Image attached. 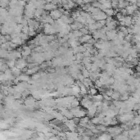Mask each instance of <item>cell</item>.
<instances>
[{
  "label": "cell",
  "instance_id": "f1b7e54d",
  "mask_svg": "<svg viewBox=\"0 0 140 140\" xmlns=\"http://www.w3.org/2000/svg\"><path fill=\"white\" fill-rule=\"evenodd\" d=\"M80 31L83 33V34H89V29L88 28H86V27H82V28H80Z\"/></svg>",
  "mask_w": 140,
  "mask_h": 140
},
{
  "label": "cell",
  "instance_id": "d4e9b609",
  "mask_svg": "<svg viewBox=\"0 0 140 140\" xmlns=\"http://www.w3.org/2000/svg\"><path fill=\"white\" fill-rule=\"evenodd\" d=\"M93 100H95V101H102L103 99V96L102 94H97H97L93 96Z\"/></svg>",
  "mask_w": 140,
  "mask_h": 140
},
{
  "label": "cell",
  "instance_id": "5bb4252c",
  "mask_svg": "<svg viewBox=\"0 0 140 140\" xmlns=\"http://www.w3.org/2000/svg\"><path fill=\"white\" fill-rule=\"evenodd\" d=\"M92 38V35L91 34H83V35L81 36V37H80V40H79V42H80V43H86V42H88V40Z\"/></svg>",
  "mask_w": 140,
  "mask_h": 140
},
{
  "label": "cell",
  "instance_id": "1f68e13d",
  "mask_svg": "<svg viewBox=\"0 0 140 140\" xmlns=\"http://www.w3.org/2000/svg\"><path fill=\"white\" fill-rule=\"evenodd\" d=\"M40 77V75L39 74H33V76H32V79H34V80H37V79H39Z\"/></svg>",
  "mask_w": 140,
  "mask_h": 140
},
{
  "label": "cell",
  "instance_id": "d6986e66",
  "mask_svg": "<svg viewBox=\"0 0 140 140\" xmlns=\"http://www.w3.org/2000/svg\"><path fill=\"white\" fill-rule=\"evenodd\" d=\"M39 67L38 66H34V67H32V68H28L27 69V70H26V73H27L28 75H33L34 74L35 72H37L38 70H39Z\"/></svg>",
  "mask_w": 140,
  "mask_h": 140
},
{
  "label": "cell",
  "instance_id": "ac0fdd59",
  "mask_svg": "<svg viewBox=\"0 0 140 140\" xmlns=\"http://www.w3.org/2000/svg\"><path fill=\"white\" fill-rule=\"evenodd\" d=\"M8 55V51L7 49L1 48L0 49V58H7Z\"/></svg>",
  "mask_w": 140,
  "mask_h": 140
},
{
  "label": "cell",
  "instance_id": "8992f818",
  "mask_svg": "<svg viewBox=\"0 0 140 140\" xmlns=\"http://www.w3.org/2000/svg\"><path fill=\"white\" fill-rule=\"evenodd\" d=\"M87 110H88V116L89 118H93L95 116L96 113H97V107L94 106L93 103V105L91 107H89Z\"/></svg>",
  "mask_w": 140,
  "mask_h": 140
},
{
  "label": "cell",
  "instance_id": "9a60e30c",
  "mask_svg": "<svg viewBox=\"0 0 140 140\" xmlns=\"http://www.w3.org/2000/svg\"><path fill=\"white\" fill-rule=\"evenodd\" d=\"M17 79L19 80V81L28 82L30 80V76L26 75H20L17 76Z\"/></svg>",
  "mask_w": 140,
  "mask_h": 140
},
{
  "label": "cell",
  "instance_id": "7a4b0ae2",
  "mask_svg": "<svg viewBox=\"0 0 140 140\" xmlns=\"http://www.w3.org/2000/svg\"><path fill=\"white\" fill-rule=\"evenodd\" d=\"M81 106L84 107V108L88 109L89 107H91L92 105H93V102L89 99V97H88V96H85V97H84L83 98H82L81 100Z\"/></svg>",
  "mask_w": 140,
  "mask_h": 140
},
{
  "label": "cell",
  "instance_id": "d6a6232c",
  "mask_svg": "<svg viewBox=\"0 0 140 140\" xmlns=\"http://www.w3.org/2000/svg\"><path fill=\"white\" fill-rule=\"evenodd\" d=\"M0 47H1V45H0Z\"/></svg>",
  "mask_w": 140,
  "mask_h": 140
},
{
  "label": "cell",
  "instance_id": "603a6c76",
  "mask_svg": "<svg viewBox=\"0 0 140 140\" xmlns=\"http://www.w3.org/2000/svg\"><path fill=\"white\" fill-rule=\"evenodd\" d=\"M82 75H83V76L84 78H89V71L85 67H84V68H82Z\"/></svg>",
  "mask_w": 140,
  "mask_h": 140
},
{
  "label": "cell",
  "instance_id": "3957f363",
  "mask_svg": "<svg viewBox=\"0 0 140 140\" xmlns=\"http://www.w3.org/2000/svg\"><path fill=\"white\" fill-rule=\"evenodd\" d=\"M124 8H125V10H126V14L130 16V15H133L134 12H135L136 10H138L139 7H137V5H136L135 3H133V4H129L128 6H126Z\"/></svg>",
  "mask_w": 140,
  "mask_h": 140
},
{
  "label": "cell",
  "instance_id": "52a82bcc",
  "mask_svg": "<svg viewBox=\"0 0 140 140\" xmlns=\"http://www.w3.org/2000/svg\"><path fill=\"white\" fill-rule=\"evenodd\" d=\"M15 66H16L17 68H19L20 70H22V68H25L26 66V62L25 58H19L18 61L16 62V64H15Z\"/></svg>",
  "mask_w": 140,
  "mask_h": 140
},
{
  "label": "cell",
  "instance_id": "7402d4cb",
  "mask_svg": "<svg viewBox=\"0 0 140 140\" xmlns=\"http://www.w3.org/2000/svg\"><path fill=\"white\" fill-rule=\"evenodd\" d=\"M89 93L91 96H93V95H95V94H97V89H96V88L93 87V86H91V88H89Z\"/></svg>",
  "mask_w": 140,
  "mask_h": 140
},
{
  "label": "cell",
  "instance_id": "30bf717a",
  "mask_svg": "<svg viewBox=\"0 0 140 140\" xmlns=\"http://www.w3.org/2000/svg\"><path fill=\"white\" fill-rule=\"evenodd\" d=\"M46 3H47V2H46L45 0H36V1L34 3V4L35 8L43 9V7H44Z\"/></svg>",
  "mask_w": 140,
  "mask_h": 140
},
{
  "label": "cell",
  "instance_id": "277c9868",
  "mask_svg": "<svg viewBox=\"0 0 140 140\" xmlns=\"http://www.w3.org/2000/svg\"><path fill=\"white\" fill-rule=\"evenodd\" d=\"M62 15V13L59 11L58 8L54 9V10H53V11H50V13H49V16H50L54 21L60 18Z\"/></svg>",
  "mask_w": 140,
  "mask_h": 140
},
{
  "label": "cell",
  "instance_id": "44dd1931",
  "mask_svg": "<svg viewBox=\"0 0 140 140\" xmlns=\"http://www.w3.org/2000/svg\"><path fill=\"white\" fill-rule=\"evenodd\" d=\"M120 93H119L118 91L116 92H113L112 96H111V97H112V99H115V100H118L119 98H120Z\"/></svg>",
  "mask_w": 140,
  "mask_h": 140
},
{
  "label": "cell",
  "instance_id": "e0dca14e",
  "mask_svg": "<svg viewBox=\"0 0 140 140\" xmlns=\"http://www.w3.org/2000/svg\"><path fill=\"white\" fill-rule=\"evenodd\" d=\"M11 42H12L13 43H15V44H16V45H21L22 43V42H23V40L21 39L19 36H16V37H15V38H13V39H11Z\"/></svg>",
  "mask_w": 140,
  "mask_h": 140
},
{
  "label": "cell",
  "instance_id": "7c38bea8",
  "mask_svg": "<svg viewBox=\"0 0 140 140\" xmlns=\"http://www.w3.org/2000/svg\"><path fill=\"white\" fill-rule=\"evenodd\" d=\"M86 114H87L86 111L83 110V109H80V110H79L77 112H75L74 114V117L81 118V117H84V116H85Z\"/></svg>",
  "mask_w": 140,
  "mask_h": 140
},
{
  "label": "cell",
  "instance_id": "4dcf8cb0",
  "mask_svg": "<svg viewBox=\"0 0 140 140\" xmlns=\"http://www.w3.org/2000/svg\"><path fill=\"white\" fill-rule=\"evenodd\" d=\"M112 7L115 9L118 8V1H112Z\"/></svg>",
  "mask_w": 140,
  "mask_h": 140
},
{
  "label": "cell",
  "instance_id": "83f0119b",
  "mask_svg": "<svg viewBox=\"0 0 140 140\" xmlns=\"http://www.w3.org/2000/svg\"><path fill=\"white\" fill-rule=\"evenodd\" d=\"M15 64H16V60H9V62H7V66L11 68L15 66Z\"/></svg>",
  "mask_w": 140,
  "mask_h": 140
},
{
  "label": "cell",
  "instance_id": "6da1fadb",
  "mask_svg": "<svg viewBox=\"0 0 140 140\" xmlns=\"http://www.w3.org/2000/svg\"><path fill=\"white\" fill-rule=\"evenodd\" d=\"M91 16L93 17V19L95 21H101V20H106V18H107V15L104 13V11H98L97 13H95V14H93V15H91Z\"/></svg>",
  "mask_w": 140,
  "mask_h": 140
},
{
  "label": "cell",
  "instance_id": "f546056e",
  "mask_svg": "<svg viewBox=\"0 0 140 140\" xmlns=\"http://www.w3.org/2000/svg\"><path fill=\"white\" fill-rule=\"evenodd\" d=\"M111 138H112V137H111V135H107V134H103L102 135L99 137V139H110Z\"/></svg>",
  "mask_w": 140,
  "mask_h": 140
},
{
  "label": "cell",
  "instance_id": "9c48e42d",
  "mask_svg": "<svg viewBox=\"0 0 140 140\" xmlns=\"http://www.w3.org/2000/svg\"><path fill=\"white\" fill-rule=\"evenodd\" d=\"M57 6L53 4V3H46L44 7H43V10L45 11H53L54 10V9H57Z\"/></svg>",
  "mask_w": 140,
  "mask_h": 140
},
{
  "label": "cell",
  "instance_id": "5b68a950",
  "mask_svg": "<svg viewBox=\"0 0 140 140\" xmlns=\"http://www.w3.org/2000/svg\"><path fill=\"white\" fill-rule=\"evenodd\" d=\"M106 35L107 37V39H111L113 40L114 39H116V36H117V32L115 30H107L106 32Z\"/></svg>",
  "mask_w": 140,
  "mask_h": 140
},
{
  "label": "cell",
  "instance_id": "484cf974",
  "mask_svg": "<svg viewBox=\"0 0 140 140\" xmlns=\"http://www.w3.org/2000/svg\"><path fill=\"white\" fill-rule=\"evenodd\" d=\"M19 37H20L22 40H27L29 35L27 34H25V33H22V32H21L20 34H19Z\"/></svg>",
  "mask_w": 140,
  "mask_h": 140
},
{
  "label": "cell",
  "instance_id": "4fadbf2b",
  "mask_svg": "<svg viewBox=\"0 0 140 140\" xmlns=\"http://www.w3.org/2000/svg\"><path fill=\"white\" fill-rule=\"evenodd\" d=\"M103 11H104V13L107 15V16H114V15L116 13V11L114 10V9H112V8H106V9H104Z\"/></svg>",
  "mask_w": 140,
  "mask_h": 140
},
{
  "label": "cell",
  "instance_id": "ba28073f",
  "mask_svg": "<svg viewBox=\"0 0 140 140\" xmlns=\"http://www.w3.org/2000/svg\"><path fill=\"white\" fill-rule=\"evenodd\" d=\"M31 54V48H30V46H24L23 47V51L22 53V57H24V58H26Z\"/></svg>",
  "mask_w": 140,
  "mask_h": 140
},
{
  "label": "cell",
  "instance_id": "2e32d148",
  "mask_svg": "<svg viewBox=\"0 0 140 140\" xmlns=\"http://www.w3.org/2000/svg\"><path fill=\"white\" fill-rule=\"evenodd\" d=\"M11 74L14 76H18L21 75V70L19 68H17L16 66H13L11 67Z\"/></svg>",
  "mask_w": 140,
  "mask_h": 140
},
{
  "label": "cell",
  "instance_id": "ffe728a7",
  "mask_svg": "<svg viewBox=\"0 0 140 140\" xmlns=\"http://www.w3.org/2000/svg\"><path fill=\"white\" fill-rule=\"evenodd\" d=\"M9 1L10 0H0V7L6 8L9 4Z\"/></svg>",
  "mask_w": 140,
  "mask_h": 140
},
{
  "label": "cell",
  "instance_id": "8fae6325",
  "mask_svg": "<svg viewBox=\"0 0 140 140\" xmlns=\"http://www.w3.org/2000/svg\"><path fill=\"white\" fill-rule=\"evenodd\" d=\"M36 99L34 97H27L25 100V104L26 106H34L35 104Z\"/></svg>",
  "mask_w": 140,
  "mask_h": 140
},
{
  "label": "cell",
  "instance_id": "4316f807",
  "mask_svg": "<svg viewBox=\"0 0 140 140\" xmlns=\"http://www.w3.org/2000/svg\"><path fill=\"white\" fill-rule=\"evenodd\" d=\"M120 100H122V101H125L129 98V95H128L127 93H124H124L122 94V96H120Z\"/></svg>",
  "mask_w": 140,
  "mask_h": 140
},
{
  "label": "cell",
  "instance_id": "cb8c5ba5",
  "mask_svg": "<svg viewBox=\"0 0 140 140\" xmlns=\"http://www.w3.org/2000/svg\"><path fill=\"white\" fill-rule=\"evenodd\" d=\"M79 105H80V101L77 100V99H73L71 101V102H70V107H78Z\"/></svg>",
  "mask_w": 140,
  "mask_h": 140
}]
</instances>
